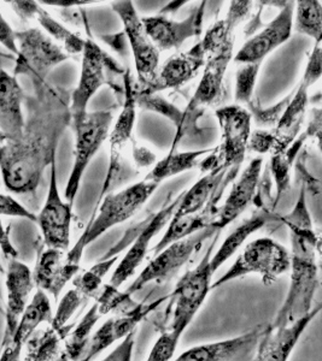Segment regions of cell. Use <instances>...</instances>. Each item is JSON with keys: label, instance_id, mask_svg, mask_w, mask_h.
Listing matches in <instances>:
<instances>
[{"label": "cell", "instance_id": "1", "mask_svg": "<svg viewBox=\"0 0 322 361\" xmlns=\"http://www.w3.org/2000/svg\"><path fill=\"white\" fill-rule=\"evenodd\" d=\"M32 82L21 135L0 144L3 182L8 192L21 195L37 192L46 169L56 160L61 136L71 126V94L47 81Z\"/></svg>", "mask_w": 322, "mask_h": 361}, {"label": "cell", "instance_id": "2", "mask_svg": "<svg viewBox=\"0 0 322 361\" xmlns=\"http://www.w3.org/2000/svg\"><path fill=\"white\" fill-rule=\"evenodd\" d=\"M290 230V284L285 300L269 326L286 328L313 311L315 294L320 286L318 255L320 240L311 219L282 221Z\"/></svg>", "mask_w": 322, "mask_h": 361}, {"label": "cell", "instance_id": "3", "mask_svg": "<svg viewBox=\"0 0 322 361\" xmlns=\"http://www.w3.org/2000/svg\"><path fill=\"white\" fill-rule=\"evenodd\" d=\"M220 233L213 238V243L203 255L198 265L187 271L168 294V306L161 319V333H169L181 338L205 302L211 290L214 272L211 271L210 258L217 243Z\"/></svg>", "mask_w": 322, "mask_h": 361}, {"label": "cell", "instance_id": "4", "mask_svg": "<svg viewBox=\"0 0 322 361\" xmlns=\"http://www.w3.org/2000/svg\"><path fill=\"white\" fill-rule=\"evenodd\" d=\"M158 185L151 180H143L102 197V204L95 209V216L87 224L79 240L69 250L71 255L83 259L87 247L114 226H120L131 219L153 197Z\"/></svg>", "mask_w": 322, "mask_h": 361}, {"label": "cell", "instance_id": "5", "mask_svg": "<svg viewBox=\"0 0 322 361\" xmlns=\"http://www.w3.org/2000/svg\"><path fill=\"white\" fill-rule=\"evenodd\" d=\"M126 70L120 63L107 54L91 37L86 39L81 54V74L79 83L71 94V121L85 115L91 99L103 86H112L124 95V86H120V78Z\"/></svg>", "mask_w": 322, "mask_h": 361}, {"label": "cell", "instance_id": "6", "mask_svg": "<svg viewBox=\"0 0 322 361\" xmlns=\"http://www.w3.org/2000/svg\"><path fill=\"white\" fill-rule=\"evenodd\" d=\"M289 271L290 252L286 247L270 238H256L244 247L232 267L211 284V289L248 275H258L263 284L272 286Z\"/></svg>", "mask_w": 322, "mask_h": 361}, {"label": "cell", "instance_id": "7", "mask_svg": "<svg viewBox=\"0 0 322 361\" xmlns=\"http://www.w3.org/2000/svg\"><path fill=\"white\" fill-rule=\"evenodd\" d=\"M112 121L114 111L110 110L86 112L71 121L75 134L74 164L64 190V199L71 205L74 204L88 165L109 137Z\"/></svg>", "mask_w": 322, "mask_h": 361}, {"label": "cell", "instance_id": "8", "mask_svg": "<svg viewBox=\"0 0 322 361\" xmlns=\"http://www.w3.org/2000/svg\"><path fill=\"white\" fill-rule=\"evenodd\" d=\"M16 45L13 68L16 78L18 75H25L32 81H47L51 71L71 58L40 28L16 32Z\"/></svg>", "mask_w": 322, "mask_h": 361}, {"label": "cell", "instance_id": "9", "mask_svg": "<svg viewBox=\"0 0 322 361\" xmlns=\"http://www.w3.org/2000/svg\"><path fill=\"white\" fill-rule=\"evenodd\" d=\"M217 233H220L219 230L208 228L190 238H184L165 247V250L155 255L132 283L126 288L124 293L133 296L136 293L141 292L148 284L153 282L161 283L175 275L202 248L208 238H214Z\"/></svg>", "mask_w": 322, "mask_h": 361}, {"label": "cell", "instance_id": "10", "mask_svg": "<svg viewBox=\"0 0 322 361\" xmlns=\"http://www.w3.org/2000/svg\"><path fill=\"white\" fill-rule=\"evenodd\" d=\"M112 8L124 23V37H127L132 49L134 66H136L139 90H143L153 81L160 68V51L153 45L149 35L145 30L141 17L136 13L133 1H115Z\"/></svg>", "mask_w": 322, "mask_h": 361}, {"label": "cell", "instance_id": "11", "mask_svg": "<svg viewBox=\"0 0 322 361\" xmlns=\"http://www.w3.org/2000/svg\"><path fill=\"white\" fill-rule=\"evenodd\" d=\"M215 115L221 128V144L215 149L217 165L227 170L240 168L251 137V115L237 104L220 107Z\"/></svg>", "mask_w": 322, "mask_h": 361}, {"label": "cell", "instance_id": "12", "mask_svg": "<svg viewBox=\"0 0 322 361\" xmlns=\"http://www.w3.org/2000/svg\"><path fill=\"white\" fill-rule=\"evenodd\" d=\"M73 205L63 200L58 189L56 160L50 166V183L37 223L46 248L68 250L71 247Z\"/></svg>", "mask_w": 322, "mask_h": 361}, {"label": "cell", "instance_id": "13", "mask_svg": "<svg viewBox=\"0 0 322 361\" xmlns=\"http://www.w3.org/2000/svg\"><path fill=\"white\" fill-rule=\"evenodd\" d=\"M207 1L191 8L190 15L182 21H175L158 13L156 16L143 17L141 22L153 45L158 51L179 49L191 37H199L203 32Z\"/></svg>", "mask_w": 322, "mask_h": 361}, {"label": "cell", "instance_id": "14", "mask_svg": "<svg viewBox=\"0 0 322 361\" xmlns=\"http://www.w3.org/2000/svg\"><path fill=\"white\" fill-rule=\"evenodd\" d=\"M294 1H286L277 17L240 47L234 56V61L238 64L263 62L269 54L291 37L294 29Z\"/></svg>", "mask_w": 322, "mask_h": 361}, {"label": "cell", "instance_id": "15", "mask_svg": "<svg viewBox=\"0 0 322 361\" xmlns=\"http://www.w3.org/2000/svg\"><path fill=\"white\" fill-rule=\"evenodd\" d=\"M181 197L182 193L178 197H175L173 202L163 206L158 212L153 214L149 222L143 226L141 233L134 238L129 252L126 253L124 258L121 259L120 263L116 265L115 271L112 272L109 283L114 287L120 288L124 282H127L136 274L138 267H141L150 252V243L153 238L169 223L175 209L178 207L179 202L181 200Z\"/></svg>", "mask_w": 322, "mask_h": 361}, {"label": "cell", "instance_id": "16", "mask_svg": "<svg viewBox=\"0 0 322 361\" xmlns=\"http://www.w3.org/2000/svg\"><path fill=\"white\" fill-rule=\"evenodd\" d=\"M205 62L207 58L198 42L186 52L174 54L167 59L165 64L158 68L153 81L143 90H136V94H155L162 90L185 86L198 75Z\"/></svg>", "mask_w": 322, "mask_h": 361}, {"label": "cell", "instance_id": "17", "mask_svg": "<svg viewBox=\"0 0 322 361\" xmlns=\"http://www.w3.org/2000/svg\"><path fill=\"white\" fill-rule=\"evenodd\" d=\"M320 311L321 305L318 304L308 316L286 328L274 329L267 325L257 342L251 361H289L298 341Z\"/></svg>", "mask_w": 322, "mask_h": 361}, {"label": "cell", "instance_id": "18", "mask_svg": "<svg viewBox=\"0 0 322 361\" xmlns=\"http://www.w3.org/2000/svg\"><path fill=\"white\" fill-rule=\"evenodd\" d=\"M266 326L258 325L248 333L226 340L193 345L174 361H242L256 348Z\"/></svg>", "mask_w": 322, "mask_h": 361}, {"label": "cell", "instance_id": "19", "mask_svg": "<svg viewBox=\"0 0 322 361\" xmlns=\"http://www.w3.org/2000/svg\"><path fill=\"white\" fill-rule=\"evenodd\" d=\"M262 166L263 159L261 157L249 163L238 180L232 185L225 202L217 209L213 228L221 231L242 216L252 202H255Z\"/></svg>", "mask_w": 322, "mask_h": 361}, {"label": "cell", "instance_id": "20", "mask_svg": "<svg viewBox=\"0 0 322 361\" xmlns=\"http://www.w3.org/2000/svg\"><path fill=\"white\" fill-rule=\"evenodd\" d=\"M5 277L6 286V311H5V333L3 343L8 342L16 330L18 322L29 304V296L33 293V271L18 259L8 260Z\"/></svg>", "mask_w": 322, "mask_h": 361}, {"label": "cell", "instance_id": "21", "mask_svg": "<svg viewBox=\"0 0 322 361\" xmlns=\"http://www.w3.org/2000/svg\"><path fill=\"white\" fill-rule=\"evenodd\" d=\"M52 318L54 312L50 298L45 292L37 289L22 314L13 336L8 342L1 343L0 361H20L22 350L25 348V345L35 334L37 329L42 323L51 324Z\"/></svg>", "mask_w": 322, "mask_h": 361}, {"label": "cell", "instance_id": "22", "mask_svg": "<svg viewBox=\"0 0 322 361\" xmlns=\"http://www.w3.org/2000/svg\"><path fill=\"white\" fill-rule=\"evenodd\" d=\"M238 170L239 168L231 170L216 168L205 173L189 190L182 192L181 200L174 212V217L199 214L211 202L220 200L223 190L237 176Z\"/></svg>", "mask_w": 322, "mask_h": 361}, {"label": "cell", "instance_id": "23", "mask_svg": "<svg viewBox=\"0 0 322 361\" xmlns=\"http://www.w3.org/2000/svg\"><path fill=\"white\" fill-rule=\"evenodd\" d=\"M233 49L234 47L225 49L219 54L208 58L202 78L185 110L186 114L197 118L205 109L213 106L221 99L226 71L233 58Z\"/></svg>", "mask_w": 322, "mask_h": 361}, {"label": "cell", "instance_id": "24", "mask_svg": "<svg viewBox=\"0 0 322 361\" xmlns=\"http://www.w3.org/2000/svg\"><path fill=\"white\" fill-rule=\"evenodd\" d=\"M66 252L54 248L40 250L34 267V284L54 300H58L66 284L79 274L66 262Z\"/></svg>", "mask_w": 322, "mask_h": 361}, {"label": "cell", "instance_id": "25", "mask_svg": "<svg viewBox=\"0 0 322 361\" xmlns=\"http://www.w3.org/2000/svg\"><path fill=\"white\" fill-rule=\"evenodd\" d=\"M25 98L16 76L0 69V133L8 140L17 139L23 130Z\"/></svg>", "mask_w": 322, "mask_h": 361}, {"label": "cell", "instance_id": "26", "mask_svg": "<svg viewBox=\"0 0 322 361\" xmlns=\"http://www.w3.org/2000/svg\"><path fill=\"white\" fill-rule=\"evenodd\" d=\"M124 95L120 116L109 134L110 141V156H122L127 144L132 142L133 130L136 119V83L129 70H126L124 76Z\"/></svg>", "mask_w": 322, "mask_h": 361}, {"label": "cell", "instance_id": "27", "mask_svg": "<svg viewBox=\"0 0 322 361\" xmlns=\"http://www.w3.org/2000/svg\"><path fill=\"white\" fill-rule=\"evenodd\" d=\"M308 90L309 87L303 82H299V86L294 90V95L290 100L285 112L282 114L275 126L274 129L275 132L273 133L277 141L275 154L284 153V151L287 149L290 145L292 144V141L296 139L303 124L306 105H308Z\"/></svg>", "mask_w": 322, "mask_h": 361}, {"label": "cell", "instance_id": "28", "mask_svg": "<svg viewBox=\"0 0 322 361\" xmlns=\"http://www.w3.org/2000/svg\"><path fill=\"white\" fill-rule=\"evenodd\" d=\"M217 202L219 200L211 202L199 214L182 216V217H174L173 216L161 240L158 241L156 246H153L150 250V252L153 253V255H157L158 252L165 250V247L169 246L172 243L190 238L202 230L213 228L215 216L219 209V207H215V204H217Z\"/></svg>", "mask_w": 322, "mask_h": 361}, {"label": "cell", "instance_id": "29", "mask_svg": "<svg viewBox=\"0 0 322 361\" xmlns=\"http://www.w3.org/2000/svg\"><path fill=\"white\" fill-rule=\"evenodd\" d=\"M272 214L267 211H258L252 214L248 219L240 223L236 229L228 235L219 250L213 253L210 258L211 271L216 274V271L222 267L223 264L236 255L237 252L243 247L244 243L248 240L252 234L265 228L272 219Z\"/></svg>", "mask_w": 322, "mask_h": 361}, {"label": "cell", "instance_id": "30", "mask_svg": "<svg viewBox=\"0 0 322 361\" xmlns=\"http://www.w3.org/2000/svg\"><path fill=\"white\" fill-rule=\"evenodd\" d=\"M74 325L68 324L62 329H54L50 325L40 333L34 334L25 345L23 361H54Z\"/></svg>", "mask_w": 322, "mask_h": 361}, {"label": "cell", "instance_id": "31", "mask_svg": "<svg viewBox=\"0 0 322 361\" xmlns=\"http://www.w3.org/2000/svg\"><path fill=\"white\" fill-rule=\"evenodd\" d=\"M33 20L39 23L42 32L57 42L69 56H81L86 39L78 33L71 32V29L62 25L61 22L51 16V13L37 3Z\"/></svg>", "mask_w": 322, "mask_h": 361}, {"label": "cell", "instance_id": "32", "mask_svg": "<svg viewBox=\"0 0 322 361\" xmlns=\"http://www.w3.org/2000/svg\"><path fill=\"white\" fill-rule=\"evenodd\" d=\"M213 151L214 148L190 151V152L175 151L173 153H168V156L156 163L144 180L161 185L163 180H168L170 177L177 176L179 173L198 166L199 163L204 159V157L209 156Z\"/></svg>", "mask_w": 322, "mask_h": 361}, {"label": "cell", "instance_id": "33", "mask_svg": "<svg viewBox=\"0 0 322 361\" xmlns=\"http://www.w3.org/2000/svg\"><path fill=\"white\" fill-rule=\"evenodd\" d=\"M119 259V255L103 258L88 270L78 274L71 279L73 287L76 292L81 294L88 301L90 299H95L100 289L103 287V279L107 272L112 270Z\"/></svg>", "mask_w": 322, "mask_h": 361}, {"label": "cell", "instance_id": "34", "mask_svg": "<svg viewBox=\"0 0 322 361\" xmlns=\"http://www.w3.org/2000/svg\"><path fill=\"white\" fill-rule=\"evenodd\" d=\"M294 29L298 33L311 37L315 44H321L322 8L318 0H301L294 3Z\"/></svg>", "mask_w": 322, "mask_h": 361}, {"label": "cell", "instance_id": "35", "mask_svg": "<svg viewBox=\"0 0 322 361\" xmlns=\"http://www.w3.org/2000/svg\"><path fill=\"white\" fill-rule=\"evenodd\" d=\"M95 300L102 316L109 313H112L114 316L124 314L129 312L138 304L133 296L120 292V288L114 287L110 283L104 284Z\"/></svg>", "mask_w": 322, "mask_h": 361}, {"label": "cell", "instance_id": "36", "mask_svg": "<svg viewBox=\"0 0 322 361\" xmlns=\"http://www.w3.org/2000/svg\"><path fill=\"white\" fill-rule=\"evenodd\" d=\"M262 63L239 64L236 74V90L234 98L237 105H246L254 100V90L256 85L257 76Z\"/></svg>", "mask_w": 322, "mask_h": 361}, {"label": "cell", "instance_id": "37", "mask_svg": "<svg viewBox=\"0 0 322 361\" xmlns=\"http://www.w3.org/2000/svg\"><path fill=\"white\" fill-rule=\"evenodd\" d=\"M294 90H292L284 100H281L280 103L269 109H262L260 105L255 104V100H252L248 105V111L250 112L251 117H255V122L258 127H275L281 116L285 112L286 107L294 95Z\"/></svg>", "mask_w": 322, "mask_h": 361}, {"label": "cell", "instance_id": "38", "mask_svg": "<svg viewBox=\"0 0 322 361\" xmlns=\"http://www.w3.org/2000/svg\"><path fill=\"white\" fill-rule=\"evenodd\" d=\"M180 338L169 333H161L151 348L146 361H170L178 349Z\"/></svg>", "mask_w": 322, "mask_h": 361}, {"label": "cell", "instance_id": "39", "mask_svg": "<svg viewBox=\"0 0 322 361\" xmlns=\"http://www.w3.org/2000/svg\"><path fill=\"white\" fill-rule=\"evenodd\" d=\"M0 217L22 218L37 223V214L8 194L0 193Z\"/></svg>", "mask_w": 322, "mask_h": 361}, {"label": "cell", "instance_id": "40", "mask_svg": "<svg viewBox=\"0 0 322 361\" xmlns=\"http://www.w3.org/2000/svg\"><path fill=\"white\" fill-rule=\"evenodd\" d=\"M321 44H315L314 49L311 51L308 63H306L304 74L301 82L306 86L311 87L321 76Z\"/></svg>", "mask_w": 322, "mask_h": 361}, {"label": "cell", "instance_id": "41", "mask_svg": "<svg viewBox=\"0 0 322 361\" xmlns=\"http://www.w3.org/2000/svg\"><path fill=\"white\" fill-rule=\"evenodd\" d=\"M136 331L129 334L124 340L119 342V345L112 349L107 357L102 361H132L133 350L136 345Z\"/></svg>", "mask_w": 322, "mask_h": 361}, {"label": "cell", "instance_id": "42", "mask_svg": "<svg viewBox=\"0 0 322 361\" xmlns=\"http://www.w3.org/2000/svg\"><path fill=\"white\" fill-rule=\"evenodd\" d=\"M275 146H277L275 136L273 133L267 130H258L251 135L249 141V148L258 153H267L269 151L275 152Z\"/></svg>", "mask_w": 322, "mask_h": 361}, {"label": "cell", "instance_id": "43", "mask_svg": "<svg viewBox=\"0 0 322 361\" xmlns=\"http://www.w3.org/2000/svg\"><path fill=\"white\" fill-rule=\"evenodd\" d=\"M0 45L4 46L13 57L17 54L16 30H13L0 11Z\"/></svg>", "mask_w": 322, "mask_h": 361}, {"label": "cell", "instance_id": "44", "mask_svg": "<svg viewBox=\"0 0 322 361\" xmlns=\"http://www.w3.org/2000/svg\"><path fill=\"white\" fill-rule=\"evenodd\" d=\"M133 158L136 166L139 169L150 168L153 163H156V156L148 148L143 147L132 140Z\"/></svg>", "mask_w": 322, "mask_h": 361}, {"label": "cell", "instance_id": "45", "mask_svg": "<svg viewBox=\"0 0 322 361\" xmlns=\"http://www.w3.org/2000/svg\"><path fill=\"white\" fill-rule=\"evenodd\" d=\"M0 57L8 58V59H15V57H13V54H4L3 51H0Z\"/></svg>", "mask_w": 322, "mask_h": 361}, {"label": "cell", "instance_id": "46", "mask_svg": "<svg viewBox=\"0 0 322 361\" xmlns=\"http://www.w3.org/2000/svg\"><path fill=\"white\" fill-rule=\"evenodd\" d=\"M4 140H6V137H5V136L3 135V134H1V133H0V144H1V142H3V141H4Z\"/></svg>", "mask_w": 322, "mask_h": 361}]
</instances>
